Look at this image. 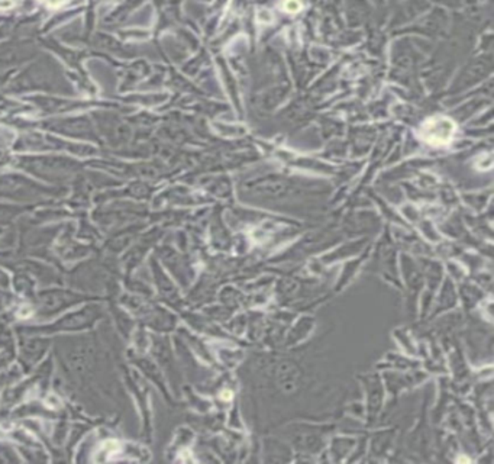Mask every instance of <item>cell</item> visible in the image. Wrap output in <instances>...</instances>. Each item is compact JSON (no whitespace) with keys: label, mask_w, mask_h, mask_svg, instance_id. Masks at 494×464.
<instances>
[{"label":"cell","mask_w":494,"mask_h":464,"mask_svg":"<svg viewBox=\"0 0 494 464\" xmlns=\"http://www.w3.org/2000/svg\"><path fill=\"white\" fill-rule=\"evenodd\" d=\"M455 133V125L444 116H433L422 125V135L425 141L433 145L448 144Z\"/></svg>","instance_id":"obj_1"},{"label":"cell","mask_w":494,"mask_h":464,"mask_svg":"<svg viewBox=\"0 0 494 464\" xmlns=\"http://www.w3.org/2000/svg\"><path fill=\"white\" fill-rule=\"evenodd\" d=\"M97 318V311L94 307H87L85 309V311L82 312H77V314H73L61 321H58L56 325L53 326H49V328H45V329H38V331H49V332H53V331H71V329H82V328H86V326H90V324L93 321H96Z\"/></svg>","instance_id":"obj_2"},{"label":"cell","mask_w":494,"mask_h":464,"mask_svg":"<svg viewBox=\"0 0 494 464\" xmlns=\"http://www.w3.org/2000/svg\"><path fill=\"white\" fill-rule=\"evenodd\" d=\"M48 347V343L45 340L37 338V340H25L20 344V355H22V363L27 369H31L35 366L41 357L45 354V350Z\"/></svg>","instance_id":"obj_3"},{"label":"cell","mask_w":494,"mask_h":464,"mask_svg":"<svg viewBox=\"0 0 494 464\" xmlns=\"http://www.w3.org/2000/svg\"><path fill=\"white\" fill-rule=\"evenodd\" d=\"M77 298L74 295H68L64 292L60 293H47L41 299V305L44 307V312H56L58 309L68 306L70 302L74 303Z\"/></svg>","instance_id":"obj_4"},{"label":"cell","mask_w":494,"mask_h":464,"mask_svg":"<svg viewBox=\"0 0 494 464\" xmlns=\"http://www.w3.org/2000/svg\"><path fill=\"white\" fill-rule=\"evenodd\" d=\"M20 458L18 454L6 444L0 443V463H12V461H19Z\"/></svg>","instance_id":"obj_5"},{"label":"cell","mask_w":494,"mask_h":464,"mask_svg":"<svg viewBox=\"0 0 494 464\" xmlns=\"http://www.w3.org/2000/svg\"><path fill=\"white\" fill-rule=\"evenodd\" d=\"M284 9H288L289 12H297V11L300 9V4L289 2V4H285V5H284Z\"/></svg>","instance_id":"obj_6"}]
</instances>
